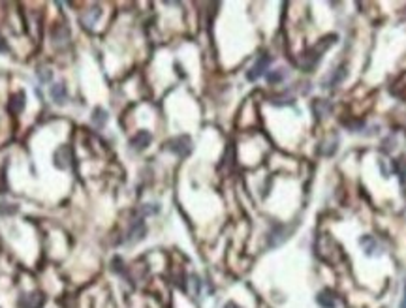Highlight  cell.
<instances>
[{
	"mask_svg": "<svg viewBox=\"0 0 406 308\" xmlns=\"http://www.w3.org/2000/svg\"><path fill=\"white\" fill-rule=\"evenodd\" d=\"M38 77H40V81H42V83H47V81L51 79V72H49V70H40Z\"/></svg>",
	"mask_w": 406,
	"mask_h": 308,
	"instance_id": "obj_22",
	"label": "cell"
},
{
	"mask_svg": "<svg viewBox=\"0 0 406 308\" xmlns=\"http://www.w3.org/2000/svg\"><path fill=\"white\" fill-rule=\"evenodd\" d=\"M25 106H27V96H25V92H13V94L10 96V102H8V111H10L11 115H19L23 109H25Z\"/></svg>",
	"mask_w": 406,
	"mask_h": 308,
	"instance_id": "obj_7",
	"label": "cell"
},
{
	"mask_svg": "<svg viewBox=\"0 0 406 308\" xmlns=\"http://www.w3.org/2000/svg\"><path fill=\"white\" fill-rule=\"evenodd\" d=\"M49 94H51V100H53L55 104L62 106L66 102V86L62 85V83H55V85L51 86V90H49Z\"/></svg>",
	"mask_w": 406,
	"mask_h": 308,
	"instance_id": "obj_12",
	"label": "cell"
},
{
	"mask_svg": "<svg viewBox=\"0 0 406 308\" xmlns=\"http://www.w3.org/2000/svg\"><path fill=\"white\" fill-rule=\"evenodd\" d=\"M166 149L170 150V152H173V154H177L179 158H186V156L192 152L194 143L188 136H177V138H171L170 141L166 143Z\"/></svg>",
	"mask_w": 406,
	"mask_h": 308,
	"instance_id": "obj_1",
	"label": "cell"
},
{
	"mask_svg": "<svg viewBox=\"0 0 406 308\" xmlns=\"http://www.w3.org/2000/svg\"><path fill=\"white\" fill-rule=\"evenodd\" d=\"M150 141H152L150 132H147V130H139L138 134L130 139V147H132L134 150H143L149 147Z\"/></svg>",
	"mask_w": 406,
	"mask_h": 308,
	"instance_id": "obj_6",
	"label": "cell"
},
{
	"mask_svg": "<svg viewBox=\"0 0 406 308\" xmlns=\"http://www.w3.org/2000/svg\"><path fill=\"white\" fill-rule=\"evenodd\" d=\"M316 303L320 305L321 308H337V297L333 295V291L329 289H323L316 295Z\"/></svg>",
	"mask_w": 406,
	"mask_h": 308,
	"instance_id": "obj_9",
	"label": "cell"
},
{
	"mask_svg": "<svg viewBox=\"0 0 406 308\" xmlns=\"http://www.w3.org/2000/svg\"><path fill=\"white\" fill-rule=\"evenodd\" d=\"M405 291H406V284H405Z\"/></svg>",
	"mask_w": 406,
	"mask_h": 308,
	"instance_id": "obj_27",
	"label": "cell"
},
{
	"mask_svg": "<svg viewBox=\"0 0 406 308\" xmlns=\"http://www.w3.org/2000/svg\"><path fill=\"white\" fill-rule=\"evenodd\" d=\"M395 171L399 173V177H401V181L406 182V162L403 158L397 160L395 162Z\"/></svg>",
	"mask_w": 406,
	"mask_h": 308,
	"instance_id": "obj_20",
	"label": "cell"
},
{
	"mask_svg": "<svg viewBox=\"0 0 406 308\" xmlns=\"http://www.w3.org/2000/svg\"><path fill=\"white\" fill-rule=\"evenodd\" d=\"M271 106H275V107L293 106V98H282V96H275V98H271Z\"/></svg>",
	"mask_w": 406,
	"mask_h": 308,
	"instance_id": "obj_18",
	"label": "cell"
},
{
	"mask_svg": "<svg viewBox=\"0 0 406 308\" xmlns=\"http://www.w3.org/2000/svg\"><path fill=\"white\" fill-rule=\"evenodd\" d=\"M45 299L40 291H34L30 295H23L19 301V308H42Z\"/></svg>",
	"mask_w": 406,
	"mask_h": 308,
	"instance_id": "obj_8",
	"label": "cell"
},
{
	"mask_svg": "<svg viewBox=\"0 0 406 308\" xmlns=\"http://www.w3.org/2000/svg\"><path fill=\"white\" fill-rule=\"evenodd\" d=\"M51 36H53L55 45H66V43L70 42V32H68V28H66L64 25H57L53 28V32H51Z\"/></svg>",
	"mask_w": 406,
	"mask_h": 308,
	"instance_id": "obj_11",
	"label": "cell"
},
{
	"mask_svg": "<svg viewBox=\"0 0 406 308\" xmlns=\"http://www.w3.org/2000/svg\"><path fill=\"white\" fill-rule=\"evenodd\" d=\"M361 246H363L365 252L369 255L380 254V252H378V250H380V245H378V241H376L374 237H371V235H365L363 239H361Z\"/></svg>",
	"mask_w": 406,
	"mask_h": 308,
	"instance_id": "obj_13",
	"label": "cell"
},
{
	"mask_svg": "<svg viewBox=\"0 0 406 308\" xmlns=\"http://www.w3.org/2000/svg\"><path fill=\"white\" fill-rule=\"evenodd\" d=\"M284 70H273V72H267V81L269 83H280L284 79Z\"/></svg>",
	"mask_w": 406,
	"mask_h": 308,
	"instance_id": "obj_19",
	"label": "cell"
},
{
	"mask_svg": "<svg viewBox=\"0 0 406 308\" xmlns=\"http://www.w3.org/2000/svg\"><path fill=\"white\" fill-rule=\"evenodd\" d=\"M269 64H271V56H269V55H261L256 62H254V66L248 70L246 79H248V81H256L261 75H265V72L269 70Z\"/></svg>",
	"mask_w": 406,
	"mask_h": 308,
	"instance_id": "obj_3",
	"label": "cell"
},
{
	"mask_svg": "<svg viewBox=\"0 0 406 308\" xmlns=\"http://www.w3.org/2000/svg\"><path fill=\"white\" fill-rule=\"evenodd\" d=\"M53 160H55V166H57L58 169H68V168H70V162H72V150H70V147H66V145L58 147L57 152H55Z\"/></svg>",
	"mask_w": 406,
	"mask_h": 308,
	"instance_id": "obj_5",
	"label": "cell"
},
{
	"mask_svg": "<svg viewBox=\"0 0 406 308\" xmlns=\"http://www.w3.org/2000/svg\"><path fill=\"white\" fill-rule=\"evenodd\" d=\"M348 75V72H346V66L342 64V66H339L335 72L331 74V77L325 81V88H335V86H339L344 81V77Z\"/></svg>",
	"mask_w": 406,
	"mask_h": 308,
	"instance_id": "obj_10",
	"label": "cell"
},
{
	"mask_svg": "<svg viewBox=\"0 0 406 308\" xmlns=\"http://www.w3.org/2000/svg\"><path fill=\"white\" fill-rule=\"evenodd\" d=\"M401 308H406V293H405V299H403V303H401Z\"/></svg>",
	"mask_w": 406,
	"mask_h": 308,
	"instance_id": "obj_26",
	"label": "cell"
},
{
	"mask_svg": "<svg viewBox=\"0 0 406 308\" xmlns=\"http://www.w3.org/2000/svg\"><path fill=\"white\" fill-rule=\"evenodd\" d=\"M224 308H241V307H239L237 303H228V305H226Z\"/></svg>",
	"mask_w": 406,
	"mask_h": 308,
	"instance_id": "obj_25",
	"label": "cell"
},
{
	"mask_svg": "<svg viewBox=\"0 0 406 308\" xmlns=\"http://www.w3.org/2000/svg\"><path fill=\"white\" fill-rule=\"evenodd\" d=\"M290 235H291V229H290L288 225H284V224H275L267 235V246L269 248H277V246H280L282 243L288 241Z\"/></svg>",
	"mask_w": 406,
	"mask_h": 308,
	"instance_id": "obj_2",
	"label": "cell"
},
{
	"mask_svg": "<svg viewBox=\"0 0 406 308\" xmlns=\"http://www.w3.org/2000/svg\"><path fill=\"white\" fill-rule=\"evenodd\" d=\"M145 233H147V227H145V222L139 218V220H134L132 222V225H130L128 229V241L130 245H134V243H139L143 237H145Z\"/></svg>",
	"mask_w": 406,
	"mask_h": 308,
	"instance_id": "obj_4",
	"label": "cell"
},
{
	"mask_svg": "<svg viewBox=\"0 0 406 308\" xmlns=\"http://www.w3.org/2000/svg\"><path fill=\"white\" fill-rule=\"evenodd\" d=\"M0 53H8V43H6L2 34H0Z\"/></svg>",
	"mask_w": 406,
	"mask_h": 308,
	"instance_id": "obj_24",
	"label": "cell"
},
{
	"mask_svg": "<svg viewBox=\"0 0 406 308\" xmlns=\"http://www.w3.org/2000/svg\"><path fill=\"white\" fill-rule=\"evenodd\" d=\"M329 111H331V106H329V102L327 100H318L316 104H314V113H316V117L318 118H323L329 115Z\"/></svg>",
	"mask_w": 406,
	"mask_h": 308,
	"instance_id": "obj_16",
	"label": "cell"
},
{
	"mask_svg": "<svg viewBox=\"0 0 406 308\" xmlns=\"http://www.w3.org/2000/svg\"><path fill=\"white\" fill-rule=\"evenodd\" d=\"M337 145H339V139L337 138L331 139V141H321L320 147H318V152L323 154V156H331V154L337 152Z\"/></svg>",
	"mask_w": 406,
	"mask_h": 308,
	"instance_id": "obj_15",
	"label": "cell"
},
{
	"mask_svg": "<svg viewBox=\"0 0 406 308\" xmlns=\"http://www.w3.org/2000/svg\"><path fill=\"white\" fill-rule=\"evenodd\" d=\"M98 17H100V11H98V10H90V11H87L85 15H83L81 23L85 25V28H92V25L96 23Z\"/></svg>",
	"mask_w": 406,
	"mask_h": 308,
	"instance_id": "obj_17",
	"label": "cell"
},
{
	"mask_svg": "<svg viewBox=\"0 0 406 308\" xmlns=\"http://www.w3.org/2000/svg\"><path fill=\"white\" fill-rule=\"evenodd\" d=\"M122 267H124L122 259H120V257H115V259H113V271H115V273H122Z\"/></svg>",
	"mask_w": 406,
	"mask_h": 308,
	"instance_id": "obj_23",
	"label": "cell"
},
{
	"mask_svg": "<svg viewBox=\"0 0 406 308\" xmlns=\"http://www.w3.org/2000/svg\"><path fill=\"white\" fill-rule=\"evenodd\" d=\"M158 213V205H143L141 214H156Z\"/></svg>",
	"mask_w": 406,
	"mask_h": 308,
	"instance_id": "obj_21",
	"label": "cell"
},
{
	"mask_svg": "<svg viewBox=\"0 0 406 308\" xmlns=\"http://www.w3.org/2000/svg\"><path fill=\"white\" fill-rule=\"evenodd\" d=\"M107 111L106 109H102V107H96L94 111H92V117H90V120H92V124L96 128H102L107 124Z\"/></svg>",
	"mask_w": 406,
	"mask_h": 308,
	"instance_id": "obj_14",
	"label": "cell"
}]
</instances>
